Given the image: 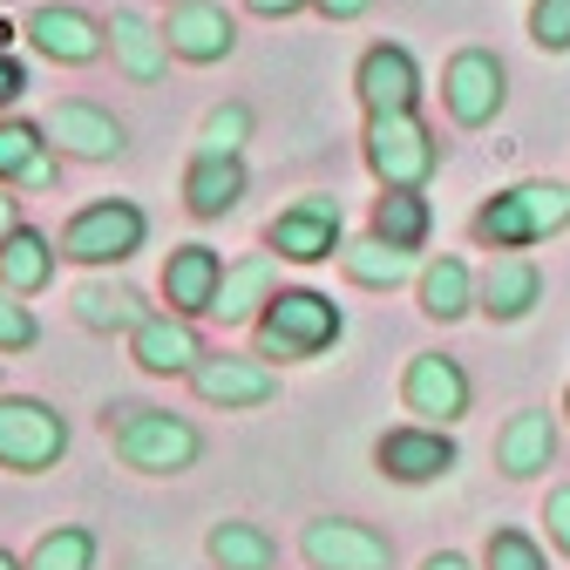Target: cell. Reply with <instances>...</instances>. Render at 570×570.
I'll return each mask as SVG.
<instances>
[{
  "label": "cell",
  "instance_id": "23",
  "mask_svg": "<svg viewBox=\"0 0 570 570\" xmlns=\"http://www.w3.org/2000/svg\"><path fill=\"white\" fill-rule=\"evenodd\" d=\"M340 272H346L353 285H367V293H394V285L421 278V258H414L407 245H387L381 232H367V238L340 245Z\"/></svg>",
  "mask_w": 570,
  "mask_h": 570
},
{
  "label": "cell",
  "instance_id": "19",
  "mask_svg": "<svg viewBox=\"0 0 570 570\" xmlns=\"http://www.w3.org/2000/svg\"><path fill=\"white\" fill-rule=\"evenodd\" d=\"M218 285H225V258L210 252V245H177L164 258V299L184 320H197V313L218 306Z\"/></svg>",
  "mask_w": 570,
  "mask_h": 570
},
{
  "label": "cell",
  "instance_id": "40",
  "mask_svg": "<svg viewBox=\"0 0 570 570\" xmlns=\"http://www.w3.org/2000/svg\"><path fill=\"white\" fill-rule=\"evenodd\" d=\"M21 225V210H14V184H0V238H8Z\"/></svg>",
  "mask_w": 570,
  "mask_h": 570
},
{
  "label": "cell",
  "instance_id": "34",
  "mask_svg": "<svg viewBox=\"0 0 570 570\" xmlns=\"http://www.w3.org/2000/svg\"><path fill=\"white\" fill-rule=\"evenodd\" d=\"M530 41L543 55H570V0H530Z\"/></svg>",
  "mask_w": 570,
  "mask_h": 570
},
{
  "label": "cell",
  "instance_id": "42",
  "mask_svg": "<svg viewBox=\"0 0 570 570\" xmlns=\"http://www.w3.org/2000/svg\"><path fill=\"white\" fill-rule=\"evenodd\" d=\"M14 35H21V28H14V21H8V14H0V48H8V41H14Z\"/></svg>",
  "mask_w": 570,
  "mask_h": 570
},
{
  "label": "cell",
  "instance_id": "35",
  "mask_svg": "<svg viewBox=\"0 0 570 570\" xmlns=\"http://www.w3.org/2000/svg\"><path fill=\"white\" fill-rule=\"evenodd\" d=\"M35 340H41L35 313L21 306V293H8V285H0V353H28Z\"/></svg>",
  "mask_w": 570,
  "mask_h": 570
},
{
  "label": "cell",
  "instance_id": "22",
  "mask_svg": "<svg viewBox=\"0 0 570 570\" xmlns=\"http://www.w3.org/2000/svg\"><path fill=\"white\" fill-rule=\"evenodd\" d=\"M272 299H278V265H272V252H252V258L225 265V285H218V306H210V320L252 326Z\"/></svg>",
  "mask_w": 570,
  "mask_h": 570
},
{
  "label": "cell",
  "instance_id": "31",
  "mask_svg": "<svg viewBox=\"0 0 570 570\" xmlns=\"http://www.w3.org/2000/svg\"><path fill=\"white\" fill-rule=\"evenodd\" d=\"M28 570H96V537L82 523H61L28 550Z\"/></svg>",
  "mask_w": 570,
  "mask_h": 570
},
{
  "label": "cell",
  "instance_id": "29",
  "mask_svg": "<svg viewBox=\"0 0 570 570\" xmlns=\"http://www.w3.org/2000/svg\"><path fill=\"white\" fill-rule=\"evenodd\" d=\"M204 550H210V563H218V570H272V563H278V543H272L258 523H238V517L210 523Z\"/></svg>",
  "mask_w": 570,
  "mask_h": 570
},
{
  "label": "cell",
  "instance_id": "43",
  "mask_svg": "<svg viewBox=\"0 0 570 570\" xmlns=\"http://www.w3.org/2000/svg\"><path fill=\"white\" fill-rule=\"evenodd\" d=\"M0 570H28V563H21V557H8V550H0Z\"/></svg>",
  "mask_w": 570,
  "mask_h": 570
},
{
  "label": "cell",
  "instance_id": "24",
  "mask_svg": "<svg viewBox=\"0 0 570 570\" xmlns=\"http://www.w3.org/2000/svg\"><path fill=\"white\" fill-rule=\"evenodd\" d=\"M245 197V164L238 157H210L197 150L190 170H184V204H190V218H232Z\"/></svg>",
  "mask_w": 570,
  "mask_h": 570
},
{
  "label": "cell",
  "instance_id": "11",
  "mask_svg": "<svg viewBox=\"0 0 570 570\" xmlns=\"http://www.w3.org/2000/svg\"><path fill=\"white\" fill-rule=\"evenodd\" d=\"M299 550L313 570H387L394 563V543L374 523H353V517H313Z\"/></svg>",
  "mask_w": 570,
  "mask_h": 570
},
{
  "label": "cell",
  "instance_id": "21",
  "mask_svg": "<svg viewBox=\"0 0 570 570\" xmlns=\"http://www.w3.org/2000/svg\"><path fill=\"white\" fill-rule=\"evenodd\" d=\"M557 462V421L543 407H523L503 421V435H495V469H503L510 482H530Z\"/></svg>",
  "mask_w": 570,
  "mask_h": 570
},
{
  "label": "cell",
  "instance_id": "17",
  "mask_svg": "<svg viewBox=\"0 0 570 570\" xmlns=\"http://www.w3.org/2000/svg\"><path fill=\"white\" fill-rule=\"evenodd\" d=\"M0 184H14V190H55L61 184V150L48 142L41 122L0 116Z\"/></svg>",
  "mask_w": 570,
  "mask_h": 570
},
{
  "label": "cell",
  "instance_id": "14",
  "mask_svg": "<svg viewBox=\"0 0 570 570\" xmlns=\"http://www.w3.org/2000/svg\"><path fill=\"white\" fill-rule=\"evenodd\" d=\"M164 41L177 61H225L238 48V21L225 0H170V21H164Z\"/></svg>",
  "mask_w": 570,
  "mask_h": 570
},
{
  "label": "cell",
  "instance_id": "15",
  "mask_svg": "<svg viewBox=\"0 0 570 570\" xmlns=\"http://www.w3.org/2000/svg\"><path fill=\"white\" fill-rule=\"evenodd\" d=\"M21 28H28V41H35L48 61H61V68H89V61L109 48V21H96V14H82V8H61V0L35 8Z\"/></svg>",
  "mask_w": 570,
  "mask_h": 570
},
{
  "label": "cell",
  "instance_id": "1",
  "mask_svg": "<svg viewBox=\"0 0 570 570\" xmlns=\"http://www.w3.org/2000/svg\"><path fill=\"white\" fill-rule=\"evenodd\" d=\"M563 225H570V184H550V177L510 184L475 210V238L489 252H530V245L557 238Z\"/></svg>",
  "mask_w": 570,
  "mask_h": 570
},
{
  "label": "cell",
  "instance_id": "44",
  "mask_svg": "<svg viewBox=\"0 0 570 570\" xmlns=\"http://www.w3.org/2000/svg\"><path fill=\"white\" fill-rule=\"evenodd\" d=\"M563 414H570V387H563Z\"/></svg>",
  "mask_w": 570,
  "mask_h": 570
},
{
  "label": "cell",
  "instance_id": "33",
  "mask_svg": "<svg viewBox=\"0 0 570 570\" xmlns=\"http://www.w3.org/2000/svg\"><path fill=\"white\" fill-rule=\"evenodd\" d=\"M482 570H550V557H543V543L523 537V530H489Z\"/></svg>",
  "mask_w": 570,
  "mask_h": 570
},
{
  "label": "cell",
  "instance_id": "39",
  "mask_svg": "<svg viewBox=\"0 0 570 570\" xmlns=\"http://www.w3.org/2000/svg\"><path fill=\"white\" fill-rule=\"evenodd\" d=\"M252 14H265V21H285V14H299V8H313V0H245Z\"/></svg>",
  "mask_w": 570,
  "mask_h": 570
},
{
  "label": "cell",
  "instance_id": "3",
  "mask_svg": "<svg viewBox=\"0 0 570 570\" xmlns=\"http://www.w3.org/2000/svg\"><path fill=\"white\" fill-rule=\"evenodd\" d=\"M109 442L136 475H184L204 455V435L170 407H109Z\"/></svg>",
  "mask_w": 570,
  "mask_h": 570
},
{
  "label": "cell",
  "instance_id": "10",
  "mask_svg": "<svg viewBox=\"0 0 570 570\" xmlns=\"http://www.w3.org/2000/svg\"><path fill=\"white\" fill-rule=\"evenodd\" d=\"M265 245L278 252V258H293V265H320V258H333L346 238H340V197H299V204H285L278 218L265 225Z\"/></svg>",
  "mask_w": 570,
  "mask_h": 570
},
{
  "label": "cell",
  "instance_id": "16",
  "mask_svg": "<svg viewBox=\"0 0 570 570\" xmlns=\"http://www.w3.org/2000/svg\"><path fill=\"white\" fill-rule=\"evenodd\" d=\"M41 129H48V142L61 157H82V164H109V157L129 150V129L96 102H55Z\"/></svg>",
  "mask_w": 570,
  "mask_h": 570
},
{
  "label": "cell",
  "instance_id": "7",
  "mask_svg": "<svg viewBox=\"0 0 570 570\" xmlns=\"http://www.w3.org/2000/svg\"><path fill=\"white\" fill-rule=\"evenodd\" d=\"M503 96H510V76H503V61H495L489 48L449 55V68H442V102H449V116L462 129L495 122V116H503Z\"/></svg>",
  "mask_w": 570,
  "mask_h": 570
},
{
  "label": "cell",
  "instance_id": "37",
  "mask_svg": "<svg viewBox=\"0 0 570 570\" xmlns=\"http://www.w3.org/2000/svg\"><path fill=\"white\" fill-rule=\"evenodd\" d=\"M21 96H28V68H21L8 48H0V109H14Z\"/></svg>",
  "mask_w": 570,
  "mask_h": 570
},
{
  "label": "cell",
  "instance_id": "13",
  "mask_svg": "<svg viewBox=\"0 0 570 570\" xmlns=\"http://www.w3.org/2000/svg\"><path fill=\"white\" fill-rule=\"evenodd\" d=\"M401 401H407V414L435 421V428L462 421L469 414V374H462V361H449V353H414L407 374H401Z\"/></svg>",
  "mask_w": 570,
  "mask_h": 570
},
{
  "label": "cell",
  "instance_id": "2",
  "mask_svg": "<svg viewBox=\"0 0 570 570\" xmlns=\"http://www.w3.org/2000/svg\"><path fill=\"white\" fill-rule=\"evenodd\" d=\"M340 333H346V313L326 293H306V285H278V299L252 320V346L265 361H320Z\"/></svg>",
  "mask_w": 570,
  "mask_h": 570
},
{
  "label": "cell",
  "instance_id": "26",
  "mask_svg": "<svg viewBox=\"0 0 570 570\" xmlns=\"http://www.w3.org/2000/svg\"><path fill=\"white\" fill-rule=\"evenodd\" d=\"M475 306H482V278H475L462 258H435V265H421V313H428V320L455 326V320H469Z\"/></svg>",
  "mask_w": 570,
  "mask_h": 570
},
{
  "label": "cell",
  "instance_id": "41",
  "mask_svg": "<svg viewBox=\"0 0 570 570\" xmlns=\"http://www.w3.org/2000/svg\"><path fill=\"white\" fill-rule=\"evenodd\" d=\"M421 570H475V563H469V557H462V550H435V557H428V563H421Z\"/></svg>",
  "mask_w": 570,
  "mask_h": 570
},
{
  "label": "cell",
  "instance_id": "30",
  "mask_svg": "<svg viewBox=\"0 0 570 570\" xmlns=\"http://www.w3.org/2000/svg\"><path fill=\"white\" fill-rule=\"evenodd\" d=\"M374 232H381L387 245L421 252V245H428V232H435V210H428V197H421V190H381V197H374Z\"/></svg>",
  "mask_w": 570,
  "mask_h": 570
},
{
  "label": "cell",
  "instance_id": "27",
  "mask_svg": "<svg viewBox=\"0 0 570 570\" xmlns=\"http://www.w3.org/2000/svg\"><path fill=\"white\" fill-rule=\"evenodd\" d=\"M109 48H116V68L129 82H164L170 76V41H164V28H150L142 14H116L109 21Z\"/></svg>",
  "mask_w": 570,
  "mask_h": 570
},
{
  "label": "cell",
  "instance_id": "5",
  "mask_svg": "<svg viewBox=\"0 0 570 570\" xmlns=\"http://www.w3.org/2000/svg\"><path fill=\"white\" fill-rule=\"evenodd\" d=\"M367 170L381 177V190H421L428 177H435L442 150H435V129H428L414 109L401 116H367Z\"/></svg>",
  "mask_w": 570,
  "mask_h": 570
},
{
  "label": "cell",
  "instance_id": "12",
  "mask_svg": "<svg viewBox=\"0 0 570 570\" xmlns=\"http://www.w3.org/2000/svg\"><path fill=\"white\" fill-rule=\"evenodd\" d=\"M353 89H361V109L367 116H401L421 102V61L401 48V41H374L353 68Z\"/></svg>",
  "mask_w": 570,
  "mask_h": 570
},
{
  "label": "cell",
  "instance_id": "9",
  "mask_svg": "<svg viewBox=\"0 0 570 570\" xmlns=\"http://www.w3.org/2000/svg\"><path fill=\"white\" fill-rule=\"evenodd\" d=\"M190 394L210 407H265L278 401V374L265 353H204L190 367Z\"/></svg>",
  "mask_w": 570,
  "mask_h": 570
},
{
  "label": "cell",
  "instance_id": "28",
  "mask_svg": "<svg viewBox=\"0 0 570 570\" xmlns=\"http://www.w3.org/2000/svg\"><path fill=\"white\" fill-rule=\"evenodd\" d=\"M55 238L48 232H35V225H14L8 238H0V285H8V293H41V285L55 278Z\"/></svg>",
  "mask_w": 570,
  "mask_h": 570
},
{
  "label": "cell",
  "instance_id": "36",
  "mask_svg": "<svg viewBox=\"0 0 570 570\" xmlns=\"http://www.w3.org/2000/svg\"><path fill=\"white\" fill-rule=\"evenodd\" d=\"M543 523H550V543L570 557V482H563V489H550V503H543Z\"/></svg>",
  "mask_w": 570,
  "mask_h": 570
},
{
  "label": "cell",
  "instance_id": "32",
  "mask_svg": "<svg viewBox=\"0 0 570 570\" xmlns=\"http://www.w3.org/2000/svg\"><path fill=\"white\" fill-rule=\"evenodd\" d=\"M245 136H252V109H245V102H218V109L204 116L197 150H210V157H238V150H245Z\"/></svg>",
  "mask_w": 570,
  "mask_h": 570
},
{
  "label": "cell",
  "instance_id": "38",
  "mask_svg": "<svg viewBox=\"0 0 570 570\" xmlns=\"http://www.w3.org/2000/svg\"><path fill=\"white\" fill-rule=\"evenodd\" d=\"M313 8H320L326 21H361V14L374 8V0H313Z\"/></svg>",
  "mask_w": 570,
  "mask_h": 570
},
{
  "label": "cell",
  "instance_id": "25",
  "mask_svg": "<svg viewBox=\"0 0 570 570\" xmlns=\"http://www.w3.org/2000/svg\"><path fill=\"white\" fill-rule=\"evenodd\" d=\"M68 313H76V326H89V333H136L150 320L122 278H82L76 293H68Z\"/></svg>",
  "mask_w": 570,
  "mask_h": 570
},
{
  "label": "cell",
  "instance_id": "20",
  "mask_svg": "<svg viewBox=\"0 0 570 570\" xmlns=\"http://www.w3.org/2000/svg\"><path fill=\"white\" fill-rule=\"evenodd\" d=\"M537 299H543V272H537V258H523V252H495L489 272H482V313L510 326V320H530Z\"/></svg>",
  "mask_w": 570,
  "mask_h": 570
},
{
  "label": "cell",
  "instance_id": "4",
  "mask_svg": "<svg viewBox=\"0 0 570 570\" xmlns=\"http://www.w3.org/2000/svg\"><path fill=\"white\" fill-rule=\"evenodd\" d=\"M142 238H150L142 204H129V197H96V204H82L76 218L61 225V258H76V265H122V258L142 252Z\"/></svg>",
  "mask_w": 570,
  "mask_h": 570
},
{
  "label": "cell",
  "instance_id": "8",
  "mask_svg": "<svg viewBox=\"0 0 570 570\" xmlns=\"http://www.w3.org/2000/svg\"><path fill=\"white\" fill-rule=\"evenodd\" d=\"M455 435L435 421H407V428H387V435L374 442V469L387 482H442L455 469Z\"/></svg>",
  "mask_w": 570,
  "mask_h": 570
},
{
  "label": "cell",
  "instance_id": "6",
  "mask_svg": "<svg viewBox=\"0 0 570 570\" xmlns=\"http://www.w3.org/2000/svg\"><path fill=\"white\" fill-rule=\"evenodd\" d=\"M68 455V421L35 394H0V469L41 475Z\"/></svg>",
  "mask_w": 570,
  "mask_h": 570
},
{
  "label": "cell",
  "instance_id": "18",
  "mask_svg": "<svg viewBox=\"0 0 570 570\" xmlns=\"http://www.w3.org/2000/svg\"><path fill=\"white\" fill-rule=\"evenodd\" d=\"M129 361L142 367V374H190L197 361H204V340H197V326L184 320V313H150L136 333H129Z\"/></svg>",
  "mask_w": 570,
  "mask_h": 570
}]
</instances>
